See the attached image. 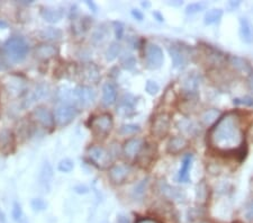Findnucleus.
Here are the masks:
<instances>
[{
    "instance_id": "obj_1",
    "label": "nucleus",
    "mask_w": 253,
    "mask_h": 223,
    "mask_svg": "<svg viewBox=\"0 0 253 223\" xmlns=\"http://www.w3.org/2000/svg\"><path fill=\"white\" fill-rule=\"evenodd\" d=\"M208 142L211 147L218 152L240 151L246 142V136L239 115L228 113L222 116L211 129Z\"/></svg>"
},
{
    "instance_id": "obj_2",
    "label": "nucleus",
    "mask_w": 253,
    "mask_h": 223,
    "mask_svg": "<svg viewBox=\"0 0 253 223\" xmlns=\"http://www.w3.org/2000/svg\"><path fill=\"white\" fill-rule=\"evenodd\" d=\"M1 53L8 63H19L25 60L28 53V44L23 38L14 36L2 45Z\"/></svg>"
},
{
    "instance_id": "obj_3",
    "label": "nucleus",
    "mask_w": 253,
    "mask_h": 223,
    "mask_svg": "<svg viewBox=\"0 0 253 223\" xmlns=\"http://www.w3.org/2000/svg\"><path fill=\"white\" fill-rule=\"evenodd\" d=\"M87 156L91 164L98 169H109L113 166V157L107 149L101 145L88 148Z\"/></svg>"
},
{
    "instance_id": "obj_4",
    "label": "nucleus",
    "mask_w": 253,
    "mask_h": 223,
    "mask_svg": "<svg viewBox=\"0 0 253 223\" xmlns=\"http://www.w3.org/2000/svg\"><path fill=\"white\" fill-rule=\"evenodd\" d=\"M78 109L76 106L70 104H60L55 107L53 116H54V123L56 127L64 128L73 122V120L78 116Z\"/></svg>"
},
{
    "instance_id": "obj_5",
    "label": "nucleus",
    "mask_w": 253,
    "mask_h": 223,
    "mask_svg": "<svg viewBox=\"0 0 253 223\" xmlns=\"http://www.w3.org/2000/svg\"><path fill=\"white\" fill-rule=\"evenodd\" d=\"M114 127L113 116L108 113H103L95 117H92L90 121V130L93 135L97 137H106L111 133Z\"/></svg>"
},
{
    "instance_id": "obj_6",
    "label": "nucleus",
    "mask_w": 253,
    "mask_h": 223,
    "mask_svg": "<svg viewBox=\"0 0 253 223\" xmlns=\"http://www.w3.org/2000/svg\"><path fill=\"white\" fill-rule=\"evenodd\" d=\"M165 61L161 47L154 43H148L144 47V62L150 70H158L160 69Z\"/></svg>"
},
{
    "instance_id": "obj_7",
    "label": "nucleus",
    "mask_w": 253,
    "mask_h": 223,
    "mask_svg": "<svg viewBox=\"0 0 253 223\" xmlns=\"http://www.w3.org/2000/svg\"><path fill=\"white\" fill-rule=\"evenodd\" d=\"M77 74H78L80 79L83 80L84 83L87 84H97L99 83V80L101 78L99 68L92 62L80 64L78 70H77Z\"/></svg>"
},
{
    "instance_id": "obj_8",
    "label": "nucleus",
    "mask_w": 253,
    "mask_h": 223,
    "mask_svg": "<svg viewBox=\"0 0 253 223\" xmlns=\"http://www.w3.org/2000/svg\"><path fill=\"white\" fill-rule=\"evenodd\" d=\"M31 119L44 129H52L54 127V116L50 109L45 106H38L31 113Z\"/></svg>"
},
{
    "instance_id": "obj_9",
    "label": "nucleus",
    "mask_w": 253,
    "mask_h": 223,
    "mask_svg": "<svg viewBox=\"0 0 253 223\" xmlns=\"http://www.w3.org/2000/svg\"><path fill=\"white\" fill-rule=\"evenodd\" d=\"M73 98L76 103L81 107H89L93 104L96 99V92L93 89L88 86H78L72 91Z\"/></svg>"
},
{
    "instance_id": "obj_10",
    "label": "nucleus",
    "mask_w": 253,
    "mask_h": 223,
    "mask_svg": "<svg viewBox=\"0 0 253 223\" xmlns=\"http://www.w3.org/2000/svg\"><path fill=\"white\" fill-rule=\"evenodd\" d=\"M171 120L170 115L167 113H161L156 116L152 123V134L158 139H163L168 135L170 131Z\"/></svg>"
},
{
    "instance_id": "obj_11",
    "label": "nucleus",
    "mask_w": 253,
    "mask_h": 223,
    "mask_svg": "<svg viewBox=\"0 0 253 223\" xmlns=\"http://www.w3.org/2000/svg\"><path fill=\"white\" fill-rule=\"evenodd\" d=\"M145 147V140L142 137H130L123 145V155L128 159H135Z\"/></svg>"
},
{
    "instance_id": "obj_12",
    "label": "nucleus",
    "mask_w": 253,
    "mask_h": 223,
    "mask_svg": "<svg viewBox=\"0 0 253 223\" xmlns=\"http://www.w3.org/2000/svg\"><path fill=\"white\" fill-rule=\"evenodd\" d=\"M132 169L128 165H113L109 168L108 177L114 185H122L127 179Z\"/></svg>"
},
{
    "instance_id": "obj_13",
    "label": "nucleus",
    "mask_w": 253,
    "mask_h": 223,
    "mask_svg": "<svg viewBox=\"0 0 253 223\" xmlns=\"http://www.w3.org/2000/svg\"><path fill=\"white\" fill-rule=\"evenodd\" d=\"M58 53H59L58 47L48 42L39 44V45L35 47V51H34L35 58L40 61L51 60L54 58V56L58 55Z\"/></svg>"
},
{
    "instance_id": "obj_14",
    "label": "nucleus",
    "mask_w": 253,
    "mask_h": 223,
    "mask_svg": "<svg viewBox=\"0 0 253 223\" xmlns=\"http://www.w3.org/2000/svg\"><path fill=\"white\" fill-rule=\"evenodd\" d=\"M168 50L171 55V59L173 61L174 68L182 69L187 66V63H188V58H187L185 51H183L180 46L170 45L168 47Z\"/></svg>"
},
{
    "instance_id": "obj_15",
    "label": "nucleus",
    "mask_w": 253,
    "mask_h": 223,
    "mask_svg": "<svg viewBox=\"0 0 253 223\" xmlns=\"http://www.w3.org/2000/svg\"><path fill=\"white\" fill-rule=\"evenodd\" d=\"M117 113L123 117H130L135 114L134 98L130 95H124L117 106Z\"/></svg>"
},
{
    "instance_id": "obj_16",
    "label": "nucleus",
    "mask_w": 253,
    "mask_h": 223,
    "mask_svg": "<svg viewBox=\"0 0 253 223\" xmlns=\"http://www.w3.org/2000/svg\"><path fill=\"white\" fill-rule=\"evenodd\" d=\"M239 34L241 40L247 44L253 43V24L247 17L240 18Z\"/></svg>"
},
{
    "instance_id": "obj_17",
    "label": "nucleus",
    "mask_w": 253,
    "mask_h": 223,
    "mask_svg": "<svg viewBox=\"0 0 253 223\" xmlns=\"http://www.w3.org/2000/svg\"><path fill=\"white\" fill-rule=\"evenodd\" d=\"M188 147V140L185 136H173L167 144V151L170 155H179Z\"/></svg>"
},
{
    "instance_id": "obj_18",
    "label": "nucleus",
    "mask_w": 253,
    "mask_h": 223,
    "mask_svg": "<svg viewBox=\"0 0 253 223\" xmlns=\"http://www.w3.org/2000/svg\"><path fill=\"white\" fill-rule=\"evenodd\" d=\"M15 147V139L9 130L0 131V151L2 153L13 152Z\"/></svg>"
},
{
    "instance_id": "obj_19",
    "label": "nucleus",
    "mask_w": 253,
    "mask_h": 223,
    "mask_svg": "<svg viewBox=\"0 0 253 223\" xmlns=\"http://www.w3.org/2000/svg\"><path fill=\"white\" fill-rule=\"evenodd\" d=\"M41 16L47 23H59L63 17V11L54 7H42L41 8Z\"/></svg>"
},
{
    "instance_id": "obj_20",
    "label": "nucleus",
    "mask_w": 253,
    "mask_h": 223,
    "mask_svg": "<svg viewBox=\"0 0 253 223\" xmlns=\"http://www.w3.org/2000/svg\"><path fill=\"white\" fill-rule=\"evenodd\" d=\"M117 99V89L112 83H106L103 86V103L106 106L115 104Z\"/></svg>"
},
{
    "instance_id": "obj_21",
    "label": "nucleus",
    "mask_w": 253,
    "mask_h": 223,
    "mask_svg": "<svg viewBox=\"0 0 253 223\" xmlns=\"http://www.w3.org/2000/svg\"><path fill=\"white\" fill-rule=\"evenodd\" d=\"M193 166V155H186L182 159L180 170H179L178 180L181 182H187L189 180V173Z\"/></svg>"
},
{
    "instance_id": "obj_22",
    "label": "nucleus",
    "mask_w": 253,
    "mask_h": 223,
    "mask_svg": "<svg viewBox=\"0 0 253 223\" xmlns=\"http://www.w3.org/2000/svg\"><path fill=\"white\" fill-rule=\"evenodd\" d=\"M161 192L163 195L169 200H177V201H182L185 198V193L182 192V189H178L175 187H171L168 184L163 182L161 184Z\"/></svg>"
},
{
    "instance_id": "obj_23",
    "label": "nucleus",
    "mask_w": 253,
    "mask_h": 223,
    "mask_svg": "<svg viewBox=\"0 0 253 223\" xmlns=\"http://www.w3.org/2000/svg\"><path fill=\"white\" fill-rule=\"evenodd\" d=\"M199 85V78L198 76L193 72V74H189L182 81V89L183 91L188 92V94H193L196 90H197Z\"/></svg>"
},
{
    "instance_id": "obj_24",
    "label": "nucleus",
    "mask_w": 253,
    "mask_h": 223,
    "mask_svg": "<svg viewBox=\"0 0 253 223\" xmlns=\"http://www.w3.org/2000/svg\"><path fill=\"white\" fill-rule=\"evenodd\" d=\"M46 92H47V89L45 88V86H43V85L36 86L32 91L28 92L27 98L24 100V103H25V106H30L31 104L34 103V101H36L40 98H42V97L45 95Z\"/></svg>"
},
{
    "instance_id": "obj_25",
    "label": "nucleus",
    "mask_w": 253,
    "mask_h": 223,
    "mask_svg": "<svg viewBox=\"0 0 253 223\" xmlns=\"http://www.w3.org/2000/svg\"><path fill=\"white\" fill-rule=\"evenodd\" d=\"M178 128L180 131L188 135H196L199 132V128L198 125L195 123L193 121L189 120H182L178 123Z\"/></svg>"
},
{
    "instance_id": "obj_26",
    "label": "nucleus",
    "mask_w": 253,
    "mask_h": 223,
    "mask_svg": "<svg viewBox=\"0 0 253 223\" xmlns=\"http://www.w3.org/2000/svg\"><path fill=\"white\" fill-rule=\"evenodd\" d=\"M138 158V164H140L141 167L145 168L148 167L149 165H151V162H152L153 158H154V151L152 150V148L150 147H144V149L142 150V152L140 153V156L137 157Z\"/></svg>"
},
{
    "instance_id": "obj_27",
    "label": "nucleus",
    "mask_w": 253,
    "mask_h": 223,
    "mask_svg": "<svg viewBox=\"0 0 253 223\" xmlns=\"http://www.w3.org/2000/svg\"><path fill=\"white\" fill-rule=\"evenodd\" d=\"M222 17H223V10L214 8V9H211L207 11L204 19H205L206 25H214V24H217L221 22Z\"/></svg>"
},
{
    "instance_id": "obj_28",
    "label": "nucleus",
    "mask_w": 253,
    "mask_h": 223,
    "mask_svg": "<svg viewBox=\"0 0 253 223\" xmlns=\"http://www.w3.org/2000/svg\"><path fill=\"white\" fill-rule=\"evenodd\" d=\"M52 176H53V170H52L51 165L48 164V162H45V164L43 165L42 169H41V174H40L41 185H43L44 187L46 188V186L50 185Z\"/></svg>"
},
{
    "instance_id": "obj_29",
    "label": "nucleus",
    "mask_w": 253,
    "mask_h": 223,
    "mask_svg": "<svg viewBox=\"0 0 253 223\" xmlns=\"http://www.w3.org/2000/svg\"><path fill=\"white\" fill-rule=\"evenodd\" d=\"M40 35L41 38L46 41H58L62 38V32H61L59 28L47 27L45 30L41 32Z\"/></svg>"
},
{
    "instance_id": "obj_30",
    "label": "nucleus",
    "mask_w": 253,
    "mask_h": 223,
    "mask_svg": "<svg viewBox=\"0 0 253 223\" xmlns=\"http://www.w3.org/2000/svg\"><path fill=\"white\" fill-rule=\"evenodd\" d=\"M218 120V112H216L215 109H208L202 115V122L205 125H211L213 123L215 124Z\"/></svg>"
},
{
    "instance_id": "obj_31",
    "label": "nucleus",
    "mask_w": 253,
    "mask_h": 223,
    "mask_svg": "<svg viewBox=\"0 0 253 223\" xmlns=\"http://www.w3.org/2000/svg\"><path fill=\"white\" fill-rule=\"evenodd\" d=\"M122 47L117 42H113L109 47L106 51V60L107 61H113L115 60L118 55L121 53Z\"/></svg>"
},
{
    "instance_id": "obj_32",
    "label": "nucleus",
    "mask_w": 253,
    "mask_h": 223,
    "mask_svg": "<svg viewBox=\"0 0 253 223\" xmlns=\"http://www.w3.org/2000/svg\"><path fill=\"white\" fill-rule=\"evenodd\" d=\"M231 64L233 66L235 69H238L239 71H244V72H249L251 70L250 66L246 62V60H243L242 58H238V56H232L230 59Z\"/></svg>"
},
{
    "instance_id": "obj_33",
    "label": "nucleus",
    "mask_w": 253,
    "mask_h": 223,
    "mask_svg": "<svg viewBox=\"0 0 253 223\" xmlns=\"http://www.w3.org/2000/svg\"><path fill=\"white\" fill-rule=\"evenodd\" d=\"M141 131L140 125L136 124H125L120 129V133L122 135H134Z\"/></svg>"
},
{
    "instance_id": "obj_34",
    "label": "nucleus",
    "mask_w": 253,
    "mask_h": 223,
    "mask_svg": "<svg viewBox=\"0 0 253 223\" xmlns=\"http://www.w3.org/2000/svg\"><path fill=\"white\" fill-rule=\"evenodd\" d=\"M31 206L34 212H42L47 208V203L42 198H34L31 202Z\"/></svg>"
},
{
    "instance_id": "obj_35",
    "label": "nucleus",
    "mask_w": 253,
    "mask_h": 223,
    "mask_svg": "<svg viewBox=\"0 0 253 223\" xmlns=\"http://www.w3.org/2000/svg\"><path fill=\"white\" fill-rule=\"evenodd\" d=\"M146 185H148V179H143L140 184H137L133 190V196L135 198H140L144 195Z\"/></svg>"
},
{
    "instance_id": "obj_36",
    "label": "nucleus",
    "mask_w": 253,
    "mask_h": 223,
    "mask_svg": "<svg viewBox=\"0 0 253 223\" xmlns=\"http://www.w3.org/2000/svg\"><path fill=\"white\" fill-rule=\"evenodd\" d=\"M75 168V164L71 159H63L60 161V164L58 166V169L61 173H70Z\"/></svg>"
},
{
    "instance_id": "obj_37",
    "label": "nucleus",
    "mask_w": 253,
    "mask_h": 223,
    "mask_svg": "<svg viewBox=\"0 0 253 223\" xmlns=\"http://www.w3.org/2000/svg\"><path fill=\"white\" fill-rule=\"evenodd\" d=\"M121 63H122V67H123L124 69L130 70V69H133L134 66H135L136 61H135V58H134L132 54H126L125 56L122 58Z\"/></svg>"
},
{
    "instance_id": "obj_38",
    "label": "nucleus",
    "mask_w": 253,
    "mask_h": 223,
    "mask_svg": "<svg viewBox=\"0 0 253 223\" xmlns=\"http://www.w3.org/2000/svg\"><path fill=\"white\" fill-rule=\"evenodd\" d=\"M233 103H234V105H238V106L252 107L253 106V97H250V96L240 97V98H235Z\"/></svg>"
},
{
    "instance_id": "obj_39",
    "label": "nucleus",
    "mask_w": 253,
    "mask_h": 223,
    "mask_svg": "<svg viewBox=\"0 0 253 223\" xmlns=\"http://www.w3.org/2000/svg\"><path fill=\"white\" fill-rule=\"evenodd\" d=\"M145 90H146V92H148L149 95L154 96V95L158 94L159 90H160V86H159L158 83H156V81L149 80L148 83H146V85H145Z\"/></svg>"
},
{
    "instance_id": "obj_40",
    "label": "nucleus",
    "mask_w": 253,
    "mask_h": 223,
    "mask_svg": "<svg viewBox=\"0 0 253 223\" xmlns=\"http://www.w3.org/2000/svg\"><path fill=\"white\" fill-rule=\"evenodd\" d=\"M11 216H13L14 221H16V222H19L20 220H22L23 210H22V206H20L19 203H17V202L14 203L13 210H11Z\"/></svg>"
},
{
    "instance_id": "obj_41",
    "label": "nucleus",
    "mask_w": 253,
    "mask_h": 223,
    "mask_svg": "<svg viewBox=\"0 0 253 223\" xmlns=\"http://www.w3.org/2000/svg\"><path fill=\"white\" fill-rule=\"evenodd\" d=\"M204 8H205V5L202 2H194V3H190V5L187 6L186 8V13L188 15H194V14H197L198 11L203 10Z\"/></svg>"
},
{
    "instance_id": "obj_42",
    "label": "nucleus",
    "mask_w": 253,
    "mask_h": 223,
    "mask_svg": "<svg viewBox=\"0 0 253 223\" xmlns=\"http://www.w3.org/2000/svg\"><path fill=\"white\" fill-rule=\"evenodd\" d=\"M106 38V31L104 30V28H98V30L93 33L92 35V41L95 43H100L103 42V41L105 40Z\"/></svg>"
},
{
    "instance_id": "obj_43",
    "label": "nucleus",
    "mask_w": 253,
    "mask_h": 223,
    "mask_svg": "<svg viewBox=\"0 0 253 223\" xmlns=\"http://www.w3.org/2000/svg\"><path fill=\"white\" fill-rule=\"evenodd\" d=\"M207 194H208V192H207L206 185L205 184L199 185L198 188H197V198H198V201L199 200L205 201V198L207 197Z\"/></svg>"
},
{
    "instance_id": "obj_44",
    "label": "nucleus",
    "mask_w": 253,
    "mask_h": 223,
    "mask_svg": "<svg viewBox=\"0 0 253 223\" xmlns=\"http://www.w3.org/2000/svg\"><path fill=\"white\" fill-rule=\"evenodd\" d=\"M244 217H246L249 221H253V200L247 204L246 210H244Z\"/></svg>"
},
{
    "instance_id": "obj_45",
    "label": "nucleus",
    "mask_w": 253,
    "mask_h": 223,
    "mask_svg": "<svg viewBox=\"0 0 253 223\" xmlns=\"http://www.w3.org/2000/svg\"><path fill=\"white\" fill-rule=\"evenodd\" d=\"M114 25H115V34H116V38H117V39H122V38H123V34H124L123 25H122L121 23H114Z\"/></svg>"
},
{
    "instance_id": "obj_46",
    "label": "nucleus",
    "mask_w": 253,
    "mask_h": 223,
    "mask_svg": "<svg viewBox=\"0 0 253 223\" xmlns=\"http://www.w3.org/2000/svg\"><path fill=\"white\" fill-rule=\"evenodd\" d=\"M8 66H9V63L7 62L5 56H3L2 53H1V54H0V70H6Z\"/></svg>"
},
{
    "instance_id": "obj_47",
    "label": "nucleus",
    "mask_w": 253,
    "mask_h": 223,
    "mask_svg": "<svg viewBox=\"0 0 253 223\" xmlns=\"http://www.w3.org/2000/svg\"><path fill=\"white\" fill-rule=\"evenodd\" d=\"M132 15H133V17L136 18L137 20H142V19H143V14L141 13L140 10L133 9V10H132Z\"/></svg>"
},
{
    "instance_id": "obj_48",
    "label": "nucleus",
    "mask_w": 253,
    "mask_h": 223,
    "mask_svg": "<svg viewBox=\"0 0 253 223\" xmlns=\"http://www.w3.org/2000/svg\"><path fill=\"white\" fill-rule=\"evenodd\" d=\"M137 223H159V222L153 220V219H141V220L137 221Z\"/></svg>"
},
{
    "instance_id": "obj_49",
    "label": "nucleus",
    "mask_w": 253,
    "mask_h": 223,
    "mask_svg": "<svg viewBox=\"0 0 253 223\" xmlns=\"http://www.w3.org/2000/svg\"><path fill=\"white\" fill-rule=\"evenodd\" d=\"M117 223H129V220L124 216H120L117 219Z\"/></svg>"
},
{
    "instance_id": "obj_50",
    "label": "nucleus",
    "mask_w": 253,
    "mask_h": 223,
    "mask_svg": "<svg viewBox=\"0 0 253 223\" xmlns=\"http://www.w3.org/2000/svg\"><path fill=\"white\" fill-rule=\"evenodd\" d=\"M7 27H8L7 20L0 18V30H5V28H7Z\"/></svg>"
},
{
    "instance_id": "obj_51",
    "label": "nucleus",
    "mask_w": 253,
    "mask_h": 223,
    "mask_svg": "<svg viewBox=\"0 0 253 223\" xmlns=\"http://www.w3.org/2000/svg\"><path fill=\"white\" fill-rule=\"evenodd\" d=\"M153 16H156V17H158L159 22H163V20H165V18H163V16H161L160 13H158V11H156V13H153Z\"/></svg>"
},
{
    "instance_id": "obj_52",
    "label": "nucleus",
    "mask_w": 253,
    "mask_h": 223,
    "mask_svg": "<svg viewBox=\"0 0 253 223\" xmlns=\"http://www.w3.org/2000/svg\"><path fill=\"white\" fill-rule=\"evenodd\" d=\"M85 3H87V5L89 6V8H92L93 11H95V13H96V11H97V7L95 6V3L90 2V1H85Z\"/></svg>"
},
{
    "instance_id": "obj_53",
    "label": "nucleus",
    "mask_w": 253,
    "mask_h": 223,
    "mask_svg": "<svg viewBox=\"0 0 253 223\" xmlns=\"http://www.w3.org/2000/svg\"><path fill=\"white\" fill-rule=\"evenodd\" d=\"M249 85H250V88L253 89V72H251L250 78H249Z\"/></svg>"
}]
</instances>
